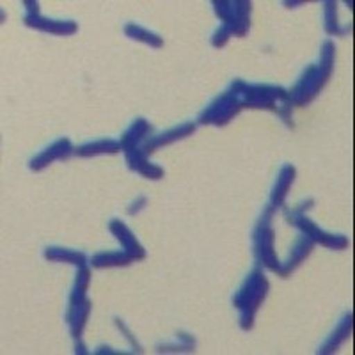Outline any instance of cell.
<instances>
[{"label":"cell","instance_id":"obj_16","mask_svg":"<svg viewBox=\"0 0 355 355\" xmlns=\"http://www.w3.org/2000/svg\"><path fill=\"white\" fill-rule=\"evenodd\" d=\"M352 323H354L352 322V315L348 313V315L338 323V327H336L334 332L329 336L327 341L318 348V354H332V352L338 350V348L341 347L348 338H350Z\"/></svg>","mask_w":355,"mask_h":355},{"label":"cell","instance_id":"obj_21","mask_svg":"<svg viewBox=\"0 0 355 355\" xmlns=\"http://www.w3.org/2000/svg\"><path fill=\"white\" fill-rule=\"evenodd\" d=\"M323 20H325V31L331 36H345L350 33V27H339L338 24V4L329 0L323 2Z\"/></svg>","mask_w":355,"mask_h":355},{"label":"cell","instance_id":"obj_23","mask_svg":"<svg viewBox=\"0 0 355 355\" xmlns=\"http://www.w3.org/2000/svg\"><path fill=\"white\" fill-rule=\"evenodd\" d=\"M116 325H117V327H119V329H121V331H123V334H125V338H128L130 341H132V345H133V347H135V350H137V352H141V347H139V345H137V341H135V339L132 338V334H130V331H128V329H126V325H125V323H123L121 320L117 318V320H116Z\"/></svg>","mask_w":355,"mask_h":355},{"label":"cell","instance_id":"obj_18","mask_svg":"<svg viewBox=\"0 0 355 355\" xmlns=\"http://www.w3.org/2000/svg\"><path fill=\"white\" fill-rule=\"evenodd\" d=\"M121 150V144L112 139H101V141L87 142V144L80 146L77 150L78 157H94V155H105V153H117Z\"/></svg>","mask_w":355,"mask_h":355},{"label":"cell","instance_id":"obj_6","mask_svg":"<svg viewBox=\"0 0 355 355\" xmlns=\"http://www.w3.org/2000/svg\"><path fill=\"white\" fill-rule=\"evenodd\" d=\"M215 12L224 24L222 31H226L230 36L243 37L250 25V2L247 0H215Z\"/></svg>","mask_w":355,"mask_h":355},{"label":"cell","instance_id":"obj_15","mask_svg":"<svg viewBox=\"0 0 355 355\" xmlns=\"http://www.w3.org/2000/svg\"><path fill=\"white\" fill-rule=\"evenodd\" d=\"M295 174H297V171H295V167L291 166V164H286V166H283L281 169H279L277 180H275V185L274 189H272V194H270V201L274 208L283 206L288 190H290L291 183H293L295 180Z\"/></svg>","mask_w":355,"mask_h":355},{"label":"cell","instance_id":"obj_22","mask_svg":"<svg viewBox=\"0 0 355 355\" xmlns=\"http://www.w3.org/2000/svg\"><path fill=\"white\" fill-rule=\"evenodd\" d=\"M125 34L132 40H137L142 41V43L150 44V46H155V49H160L164 41H162L160 36H157L155 33L148 31V28L141 27V25H135V24H128L125 25Z\"/></svg>","mask_w":355,"mask_h":355},{"label":"cell","instance_id":"obj_4","mask_svg":"<svg viewBox=\"0 0 355 355\" xmlns=\"http://www.w3.org/2000/svg\"><path fill=\"white\" fill-rule=\"evenodd\" d=\"M91 281V270L89 266H78L77 281L69 295L68 309H66V323L69 325V331L75 339H80L82 331L87 323L89 313H91V300L87 299V288Z\"/></svg>","mask_w":355,"mask_h":355},{"label":"cell","instance_id":"obj_12","mask_svg":"<svg viewBox=\"0 0 355 355\" xmlns=\"http://www.w3.org/2000/svg\"><path fill=\"white\" fill-rule=\"evenodd\" d=\"M128 162V167L135 173L142 174L144 178H150V180H160L164 176V169L155 164H150V160L146 158V153L142 151V146H135V148H130V150L123 151Z\"/></svg>","mask_w":355,"mask_h":355},{"label":"cell","instance_id":"obj_5","mask_svg":"<svg viewBox=\"0 0 355 355\" xmlns=\"http://www.w3.org/2000/svg\"><path fill=\"white\" fill-rule=\"evenodd\" d=\"M272 215H274V208H265L259 217L258 224H256L254 231H252V252H254L256 259L261 265H265L270 270L279 272L281 268V261L277 259V254L274 250V227H272Z\"/></svg>","mask_w":355,"mask_h":355},{"label":"cell","instance_id":"obj_14","mask_svg":"<svg viewBox=\"0 0 355 355\" xmlns=\"http://www.w3.org/2000/svg\"><path fill=\"white\" fill-rule=\"evenodd\" d=\"M313 243H315L313 240L307 239L306 234H302V236L293 243V247H291V252L290 256H288L286 263H281V268H279L277 274L281 275V277H288L290 272H293L295 268L309 256L311 249H313Z\"/></svg>","mask_w":355,"mask_h":355},{"label":"cell","instance_id":"obj_9","mask_svg":"<svg viewBox=\"0 0 355 355\" xmlns=\"http://www.w3.org/2000/svg\"><path fill=\"white\" fill-rule=\"evenodd\" d=\"M27 12L24 17V24L28 27L37 28L41 33L59 34V36H69L78 31V25L71 20H49L40 15V4L37 2H24Z\"/></svg>","mask_w":355,"mask_h":355},{"label":"cell","instance_id":"obj_13","mask_svg":"<svg viewBox=\"0 0 355 355\" xmlns=\"http://www.w3.org/2000/svg\"><path fill=\"white\" fill-rule=\"evenodd\" d=\"M109 230L110 233H112L114 236L123 243V249H125L126 254L132 256L133 261H135V259L146 258V250L142 249L141 243L135 240V234H133L121 220H110Z\"/></svg>","mask_w":355,"mask_h":355},{"label":"cell","instance_id":"obj_19","mask_svg":"<svg viewBox=\"0 0 355 355\" xmlns=\"http://www.w3.org/2000/svg\"><path fill=\"white\" fill-rule=\"evenodd\" d=\"M133 261V258L130 254H126L125 250H109V252H98L91 259V265L96 266V268H105V266H125L130 265Z\"/></svg>","mask_w":355,"mask_h":355},{"label":"cell","instance_id":"obj_2","mask_svg":"<svg viewBox=\"0 0 355 355\" xmlns=\"http://www.w3.org/2000/svg\"><path fill=\"white\" fill-rule=\"evenodd\" d=\"M334 43L329 40L323 41L322 52H320V62L306 68L300 80L293 85V89L288 94L291 103L302 107L315 100L316 94L322 91L323 85L327 84L329 78H331L332 68H334Z\"/></svg>","mask_w":355,"mask_h":355},{"label":"cell","instance_id":"obj_11","mask_svg":"<svg viewBox=\"0 0 355 355\" xmlns=\"http://www.w3.org/2000/svg\"><path fill=\"white\" fill-rule=\"evenodd\" d=\"M194 132H196L194 123H183V125L174 126V128L167 130V132L158 133V135L151 137L150 141H146L144 144H142V151H144L146 155L153 153L155 150H158V148H162V146L173 144V142L180 141V139L189 137V135H192Z\"/></svg>","mask_w":355,"mask_h":355},{"label":"cell","instance_id":"obj_17","mask_svg":"<svg viewBox=\"0 0 355 355\" xmlns=\"http://www.w3.org/2000/svg\"><path fill=\"white\" fill-rule=\"evenodd\" d=\"M150 132H151L150 123L146 121V119H142V117L135 119V121L130 125V128L123 133L121 142H119V144H121V150L126 151V150H130V148H135V146H139L142 141H144V137Z\"/></svg>","mask_w":355,"mask_h":355},{"label":"cell","instance_id":"obj_10","mask_svg":"<svg viewBox=\"0 0 355 355\" xmlns=\"http://www.w3.org/2000/svg\"><path fill=\"white\" fill-rule=\"evenodd\" d=\"M71 153H73V146L71 142H69V139H59V141L50 144L46 150H43L40 155H36V157L31 160V169L41 171L46 166H50L52 162L66 160Z\"/></svg>","mask_w":355,"mask_h":355},{"label":"cell","instance_id":"obj_3","mask_svg":"<svg viewBox=\"0 0 355 355\" xmlns=\"http://www.w3.org/2000/svg\"><path fill=\"white\" fill-rule=\"evenodd\" d=\"M266 291H268V281L265 274L259 268H254L234 295L233 304L240 313V327L243 331H250L254 325V316L265 300Z\"/></svg>","mask_w":355,"mask_h":355},{"label":"cell","instance_id":"obj_20","mask_svg":"<svg viewBox=\"0 0 355 355\" xmlns=\"http://www.w3.org/2000/svg\"><path fill=\"white\" fill-rule=\"evenodd\" d=\"M44 258L50 259V261L73 263V265H77V266L87 265V258H85L84 252L62 249V247H49V249L44 250Z\"/></svg>","mask_w":355,"mask_h":355},{"label":"cell","instance_id":"obj_8","mask_svg":"<svg viewBox=\"0 0 355 355\" xmlns=\"http://www.w3.org/2000/svg\"><path fill=\"white\" fill-rule=\"evenodd\" d=\"M286 218L290 224L299 227V230L306 234L307 239H311L313 242H318L325 247H331V249H345V247L348 245L347 236H343V234L325 233V231L320 230V227L316 226L315 222L309 220V218H307L304 214H300V211L288 210Z\"/></svg>","mask_w":355,"mask_h":355},{"label":"cell","instance_id":"obj_24","mask_svg":"<svg viewBox=\"0 0 355 355\" xmlns=\"http://www.w3.org/2000/svg\"><path fill=\"white\" fill-rule=\"evenodd\" d=\"M144 205H146V198H139L137 201L133 202L132 208H128V214H130V215L137 214V211L141 210V208H142V206H144Z\"/></svg>","mask_w":355,"mask_h":355},{"label":"cell","instance_id":"obj_7","mask_svg":"<svg viewBox=\"0 0 355 355\" xmlns=\"http://www.w3.org/2000/svg\"><path fill=\"white\" fill-rule=\"evenodd\" d=\"M240 109H242V103L236 98V94L233 91H226L202 110L201 116H199V123L201 125L224 126L240 112Z\"/></svg>","mask_w":355,"mask_h":355},{"label":"cell","instance_id":"obj_1","mask_svg":"<svg viewBox=\"0 0 355 355\" xmlns=\"http://www.w3.org/2000/svg\"><path fill=\"white\" fill-rule=\"evenodd\" d=\"M230 91L236 94L242 107L249 109H268L277 112L283 117L288 126H293L291 123V101L288 93L281 85L268 84H245L243 80L236 78L231 84Z\"/></svg>","mask_w":355,"mask_h":355}]
</instances>
